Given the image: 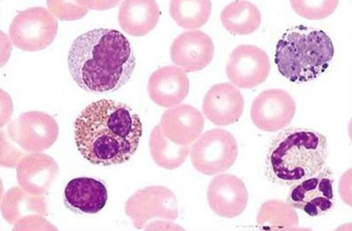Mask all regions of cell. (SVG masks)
I'll list each match as a JSON object with an SVG mask.
<instances>
[{
	"mask_svg": "<svg viewBox=\"0 0 352 231\" xmlns=\"http://www.w3.org/2000/svg\"><path fill=\"white\" fill-rule=\"evenodd\" d=\"M148 92L153 103L164 108L180 105L189 93V79L182 68L166 66L149 77Z\"/></svg>",
	"mask_w": 352,
	"mask_h": 231,
	"instance_id": "ac0fdd59",
	"label": "cell"
},
{
	"mask_svg": "<svg viewBox=\"0 0 352 231\" xmlns=\"http://www.w3.org/2000/svg\"><path fill=\"white\" fill-rule=\"evenodd\" d=\"M238 157V144L228 131L213 129L196 140L190 148V159L198 172L215 175L226 172Z\"/></svg>",
	"mask_w": 352,
	"mask_h": 231,
	"instance_id": "5b68a950",
	"label": "cell"
},
{
	"mask_svg": "<svg viewBox=\"0 0 352 231\" xmlns=\"http://www.w3.org/2000/svg\"><path fill=\"white\" fill-rule=\"evenodd\" d=\"M4 219L14 226L13 230H25L31 221L48 215L47 201L43 195H31L23 188H12L4 195L1 202Z\"/></svg>",
	"mask_w": 352,
	"mask_h": 231,
	"instance_id": "9a60e30c",
	"label": "cell"
},
{
	"mask_svg": "<svg viewBox=\"0 0 352 231\" xmlns=\"http://www.w3.org/2000/svg\"><path fill=\"white\" fill-rule=\"evenodd\" d=\"M58 33V20L44 8L21 11L13 19L10 37L15 47L36 52L50 46Z\"/></svg>",
	"mask_w": 352,
	"mask_h": 231,
	"instance_id": "8992f818",
	"label": "cell"
},
{
	"mask_svg": "<svg viewBox=\"0 0 352 231\" xmlns=\"http://www.w3.org/2000/svg\"><path fill=\"white\" fill-rule=\"evenodd\" d=\"M160 16V8L153 0H126L122 2L118 19L124 32L142 37L155 28Z\"/></svg>",
	"mask_w": 352,
	"mask_h": 231,
	"instance_id": "ffe728a7",
	"label": "cell"
},
{
	"mask_svg": "<svg viewBox=\"0 0 352 231\" xmlns=\"http://www.w3.org/2000/svg\"><path fill=\"white\" fill-rule=\"evenodd\" d=\"M211 210L219 217L234 219L246 210L249 195L244 182L229 173L214 177L207 190Z\"/></svg>",
	"mask_w": 352,
	"mask_h": 231,
	"instance_id": "7c38bea8",
	"label": "cell"
},
{
	"mask_svg": "<svg viewBox=\"0 0 352 231\" xmlns=\"http://www.w3.org/2000/svg\"><path fill=\"white\" fill-rule=\"evenodd\" d=\"M17 182L26 192L45 195L59 175V166L52 157L42 153L25 155L16 168Z\"/></svg>",
	"mask_w": 352,
	"mask_h": 231,
	"instance_id": "e0dca14e",
	"label": "cell"
},
{
	"mask_svg": "<svg viewBox=\"0 0 352 231\" xmlns=\"http://www.w3.org/2000/svg\"><path fill=\"white\" fill-rule=\"evenodd\" d=\"M124 210L137 230H146L148 222L155 219H177V199L175 193L164 186H148L133 193L126 201Z\"/></svg>",
	"mask_w": 352,
	"mask_h": 231,
	"instance_id": "52a82bcc",
	"label": "cell"
},
{
	"mask_svg": "<svg viewBox=\"0 0 352 231\" xmlns=\"http://www.w3.org/2000/svg\"><path fill=\"white\" fill-rule=\"evenodd\" d=\"M212 3L208 0H173L169 12L177 25L186 29L202 28L210 19Z\"/></svg>",
	"mask_w": 352,
	"mask_h": 231,
	"instance_id": "603a6c76",
	"label": "cell"
},
{
	"mask_svg": "<svg viewBox=\"0 0 352 231\" xmlns=\"http://www.w3.org/2000/svg\"><path fill=\"white\" fill-rule=\"evenodd\" d=\"M160 126L171 142L187 146L195 142L204 132V116L195 107L177 105L164 113Z\"/></svg>",
	"mask_w": 352,
	"mask_h": 231,
	"instance_id": "2e32d148",
	"label": "cell"
},
{
	"mask_svg": "<svg viewBox=\"0 0 352 231\" xmlns=\"http://www.w3.org/2000/svg\"><path fill=\"white\" fill-rule=\"evenodd\" d=\"M271 71L267 53L255 45H240L234 49L226 66L232 85L253 89L266 81Z\"/></svg>",
	"mask_w": 352,
	"mask_h": 231,
	"instance_id": "8fae6325",
	"label": "cell"
},
{
	"mask_svg": "<svg viewBox=\"0 0 352 231\" xmlns=\"http://www.w3.org/2000/svg\"><path fill=\"white\" fill-rule=\"evenodd\" d=\"M108 197L107 186L91 177L71 179L64 190L67 208L76 213L96 214L106 206Z\"/></svg>",
	"mask_w": 352,
	"mask_h": 231,
	"instance_id": "d6986e66",
	"label": "cell"
},
{
	"mask_svg": "<svg viewBox=\"0 0 352 231\" xmlns=\"http://www.w3.org/2000/svg\"><path fill=\"white\" fill-rule=\"evenodd\" d=\"M202 108L205 117L214 125H233L244 112V98L232 84H216L205 95Z\"/></svg>",
	"mask_w": 352,
	"mask_h": 231,
	"instance_id": "5bb4252c",
	"label": "cell"
},
{
	"mask_svg": "<svg viewBox=\"0 0 352 231\" xmlns=\"http://www.w3.org/2000/svg\"><path fill=\"white\" fill-rule=\"evenodd\" d=\"M8 135L22 150L42 153L57 141L59 125L52 116L39 111L23 113L8 125Z\"/></svg>",
	"mask_w": 352,
	"mask_h": 231,
	"instance_id": "ba28073f",
	"label": "cell"
},
{
	"mask_svg": "<svg viewBox=\"0 0 352 231\" xmlns=\"http://www.w3.org/2000/svg\"><path fill=\"white\" fill-rule=\"evenodd\" d=\"M215 52L212 39L200 30L182 33L171 44V61L186 73L196 72L211 63Z\"/></svg>",
	"mask_w": 352,
	"mask_h": 231,
	"instance_id": "4fadbf2b",
	"label": "cell"
},
{
	"mask_svg": "<svg viewBox=\"0 0 352 231\" xmlns=\"http://www.w3.org/2000/svg\"><path fill=\"white\" fill-rule=\"evenodd\" d=\"M68 66L78 86L96 94L116 92L126 85L137 66V59L122 33L98 28L75 39L69 51Z\"/></svg>",
	"mask_w": 352,
	"mask_h": 231,
	"instance_id": "7a4b0ae2",
	"label": "cell"
},
{
	"mask_svg": "<svg viewBox=\"0 0 352 231\" xmlns=\"http://www.w3.org/2000/svg\"><path fill=\"white\" fill-rule=\"evenodd\" d=\"M334 56L331 37L313 28L287 29L278 41L275 63L278 72L293 83H306L329 69Z\"/></svg>",
	"mask_w": 352,
	"mask_h": 231,
	"instance_id": "277c9868",
	"label": "cell"
},
{
	"mask_svg": "<svg viewBox=\"0 0 352 231\" xmlns=\"http://www.w3.org/2000/svg\"><path fill=\"white\" fill-rule=\"evenodd\" d=\"M189 144L182 146L171 142L162 133L160 126H155L149 138L151 157L160 168L175 170L186 163L189 153Z\"/></svg>",
	"mask_w": 352,
	"mask_h": 231,
	"instance_id": "7402d4cb",
	"label": "cell"
},
{
	"mask_svg": "<svg viewBox=\"0 0 352 231\" xmlns=\"http://www.w3.org/2000/svg\"><path fill=\"white\" fill-rule=\"evenodd\" d=\"M297 104L285 90L270 89L261 93L252 104L253 123L264 132H278L293 121Z\"/></svg>",
	"mask_w": 352,
	"mask_h": 231,
	"instance_id": "30bf717a",
	"label": "cell"
},
{
	"mask_svg": "<svg viewBox=\"0 0 352 231\" xmlns=\"http://www.w3.org/2000/svg\"><path fill=\"white\" fill-rule=\"evenodd\" d=\"M74 132L76 146L84 159L108 166L130 161L139 148L144 128L130 106L102 99L78 116Z\"/></svg>",
	"mask_w": 352,
	"mask_h": 231,
	"instance_id": "6da1fadb",
	"label": "cell"
},
{
	"mask_svg": "<svg viewBox=\"0 0 352 231\" xmlns=\"http://www.w3.org/2000/svg\"><path fill=\"white\" fill-rule=\"evenodd\" d=\"M340 2L338 0H292L293 10L300 16L309 20L327 19L333 14Z\"/></svg>",
	"mask_w": 352,
	"mask_h": 231,
	"instance_id": "cb8c5ba5",
	"label": "cell"
},
{
	"mask_svg": "<svg viewBox=\"0 0 352 231\" xmlns=\"http://www.w3.org/2000/svg\"><path fill=\"white\" fill-rule=\"evenodd\" d=\"M333 182L331 170L322 168L313 177L292 186L287 204L311 217L327 214L336 204Z\"/></svg>",
	"mask_w": 352,
	"mask_h": 231,
	"instance_id": "9c48e42d",
	"label": "cell"
},
{
	"mask_svg": "<svg viewBox=\"0 0 352 231\" xmlns=\"http://www.w3.org/2000/svg\"><path fill=\"white\" fill-rule=\"evenodd\" d=\"M261 20L259 8L245 0L231 2L221 12L223 26L233 35L252 34L259 29Z\"/></svg>",
	"mask_w": 352,
	"mask_h": 231,
	"instance_id": "44dd1931",
	"label": "cell"
},
{
	"mask_svg": "<svg viewBox=\"0 0 352 231\" xmlns=\"http://www.w3.org/2000/svg\"><path fill=\"white\" fill-rule=\"evenodd\" d=\"M329 155L327 139L309 129L289 128L276 135L265 161L270 182L292 186L320 173Z\"/></svg>",
	"mask_w": 352,
	"mask_h": 231,
	"instance_id": "3957f363",
	"label": "cell"
}]
</instances>
